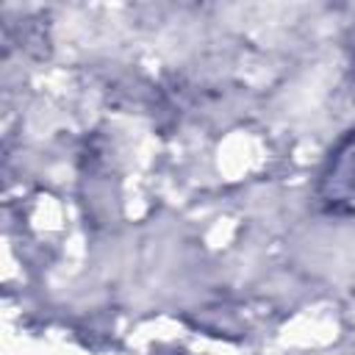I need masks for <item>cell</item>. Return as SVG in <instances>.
Masks as SVG:
<instances>
[{
  "label": "cell",
  "instance_id": "6da1fadb",
  "mask_svg": "<svg viewBox=\"0 0 355 355\" xmlns=\"http://www.w3.org/2000/svg\"><path fill=\"white\" fill-rule=\"evenodd\" d=\"M324 202L336 211L355 208V133L341 144L324 175Z\"/></svg>",
  "mask_w": 355,
  "mask_h": 355
}]
</instances>
